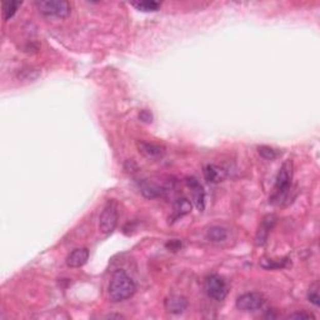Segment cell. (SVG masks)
Segmentation results:
<instances>
[{
	"label": "cell",
	"mask_w": 320,
	"mask_h": 320,
	"mask_svg": "<svg viewBox=\"0 0 320 320\" xmlns=\"http://www.w3.org/2000/svg\"><path fill=\"white\" fill-rule=\"evenodd\" d=\"M135 283L125 271L116 270L113 274L109 283V289H108L111 302L119 303L123 300L130 299L135 294Z\"/></svg>",
	"instance_id": "1"
},
{
	"label": "cell",
	"mask_w": 320,
	"mask_h": 320,
	"mask_svg": "<svg viewBox=\"0 0 320 320\" xmlns=\"http://www.w3.org/2000/svg\"><path fill=\"white\" fill-rule=\"evenodd\" d=\"M35 7L43 15L67 18L70 14L71 7L67 0H38Z\"/></svg>",
	"instance_id": "2"
},
{
	"label": "cell",
	"mask_w": 320,
	"mask_h": 320,
	"mask_svg": "<svg viewBox=\"0 0 320 320\" xmlns=\"http://www.w3.org/2000/svg\"><path fill=\"white\" fill-rule=\"evenodd\" d=\"M119 213H118V204L115 200H109L103 208L102 214L99 216V229L103 234L108 235L111 234L115 229L118 224Z\"/></svg>",
	"instance_id": "3"
},
{
	"label": "cell",
	"mask_w": 320,
	"mask_h": 320,
	"mask_svg": "<svg viewBox=\"0 0 320 320\" xmlns=\"http://www.w3.org/2000/svg\"><path fill=\"white\" fill-rule=\"evenodd\" d=\"M204 288L208 296L213 300H216V302L224 300L228 294L227 282H225L224 278H222L220 275H216V274L208 276V278L205 279Z\"/></svg>",
	"instance_id": "4"
},
{
	"label": "cell",
	"mask_w": 320,
	"mask_h": 320,
	"mask_svg": "<svg viewBox=\"0 0 320 320\" xmlns=\"http://www.w3.org/2000/svg\"><path fill=\"white\" fill-rule=\"evenodd\" d=\"M291 175H293V170H291V162L288 160L282 168L279 169L278 175L275 178V185H274V190H275V198H279L280 195H284L290 188L291 183Z\"/></svg>",
	"instance_id": "5"
},
{
	"label": "cell",
	"mask_w": 320,
	"mask_h": 320,
	"mask_svg": "<svg viewBox=\"0 0 320 320\" xmlns=\"http://www.w3.org/2000/svg\"><path fill=\"white\" fill-rule=\"evenodd\" d=\"M265 304V300L258 293H247L236 299V308L242 311H256L260 310Z\"/></svg>",
	"instance_id": "6"
},
{
	"label": "cell",
	"mask_w": 320,
	"mask_h": 320,
	"mask_svg": "<svg viewBox=\"0 0 320 320\" xmlns=\"http://www.w3.org/2000/svg\"><path fill=\"white\" fill-rule=\"evenodd\" d=\"M136 147H138L139 153L144 158L149 160L162 159L165 154V148L160 144H155V143L138 142L136 143Z\"/></svg>",
	"instance_id": "7"
},
{
	"label": "cell",
	"mask_w": 320,
	"mask_h": 320,
	"mask_svg": "<svg viewBox=\"0 0 320 320\" xmlns=\"http://www.w3.org/2000/svg\"><path fill=\"white\" fill-rule=\"evenodd\" d=\"M187 185L189 187V189L191 190V194H193V199L195 202L196 208L200 211L204 210L205 207V191L203 185L198 182V179L195 178H188L187 179Z\"/></svg>",
	"instance_id": "8"
},
{
	"label": "cell",
	"mask_w": 320,
	"mask_h": 320,
	"mask_svg": "<svg viewBox=\"0 0 320 320\" xmlns=\"http://www.w3.org/2000/svg\"><path fill=\"white\" fill-rule=\"evenodd\" d=\"M164 305L170 314H182L187 310L188 300L182 295H171L165 299Z\"/></svg>",
	"instance_id": "9"
},
{
	"label": "cell",
	"mask_w": 320,
	"mask_h": 320,
	"mask_svg": "<svg viewBox=\"0 0 320 320\" xmlns=\"http://www.w3.org/2000/svg\"><path fill=\"white\" fill-rule=\"evenodd\" d=\"M89 259V250L87 248H78L67 256V265L69 268H80L87 264Z\"/></svg>",
	"instance_id": "10"
},
{
	"label": "cell",
	"mask_w": 320,
	"mask_h": 320,
	"mask_svg": "<svg viewBox=\"0 0 320 320\" xmlns=\"http://www.w3.org/2000/svg\"><path fill=\"white\" fill-rule=\"evenodd\" d=\"M139 187L143 195L148 199L159 198V196H162L165 191L164 188H162L160 185L155 184V183L153 182H142Z\"/></svg>",
	"instance_id": "11"
},
{
	"label": "cell",
	"mask_w": 320,
	"mask_h": 320,
	"mask_svg": "<svg viewBox=\"0 0 320 320\" xmlns=\"http://www.w3.org/2000/svg\"><path fill=\"white\" fill-rule=\"evenodd\" d=\"M227 173L218 165L209 164L204 168V178L209 183H220L225 179Z\"/></svg>",
	"instance_id": "12"
},
{
	"label": "cell",
	"mask_w": 320,
	"mask_h": 320,
	"mask_svg": "<svg viewBox=\"0 0 320 320\" xmlns=\"http://www.w3.org/2000/svg\"><path fill=\"white\" fill-rule=\"evenodd\" d=\"M274 223H275V220H274L273 215H268L267 218L263 220L262 225L259 227L258 233H256V238H255L256 245H263L265 242H267L268 234H269V230L271 229Z\"/></svg>",
	"instance_id": "13"
},
{
	"label": "cell",
	"mask_w": 320,
	"mask_h": 320,
	"mask_svg": "<svg viewBox=\"0 0 320 320\" xmlns=\"http://www.w3.org/2000/svg\"><path fill=\"white\" fill-rule=\"evenodd\" d=\"M20 5H22V2H3L2 3L3 19L7 22V20L13 18V15L16 13V10L19 9Z\"/></svg>",
	"instance_id": "14"
},
{
	"label": "cell",
	"mask_w": 320,
	"mask_h": 320,
	"mask_svg": "<svg viewBox=\"0 0 320 320\" xmlns=\"http://www.w3.org/2000/svg\"><path fill=\"white\" fill-rule=\"evenodd\" d=\"M227 236H228L227 229H224V228H222V227L210 228L207 233V238L209 239L210 242H215V243L223 242V240L227 239Z\"/></svg>",
	"instance_id": "15"
},
{
	"label": "cell",
	"mask_w": 320,
	"mask_h": 320,
	"mask_svg": "<svg viewBox=\"0 0 320 320\" xmlns=\"http://www.w3.org/2000/svg\"><path fill=\"white\" fill-rule=\"evenodd\" d=\"M191 211V203L188 199H179L174 205V216L179 218V216L185 215V214Z\"/></svg>",
	"instance_id": "16"
},
{
	"label": "cell",
	"mask_w": 320,
	"mask_h": 320,
	"mask_svg": "<svg viewBox=\"0 0 320 320\" xmlns=\"http://www.w3.org/2000/svg\"><path fill=\"white\" fill-rule=\"evenodd\" d=\"M134 8L140 11H156L160 8V3L156 2H139V3H133Z\"/></svg>",
	"instance_id": "17"
},
{
	"label": "cell",
	"mask_w": 320,
	"mask_h": 320,
	"mask_svg": "<svg viewBox=\"0 0 320 320\" xmlns=\"http://www.w3.org/2000/svg\"><path fill=\"white\" fill-rule=\"evenodd\" d=\"M308 299L311 304H314L315 307H319L320 304V298H319V283L315 282L314 284L310 285L309 291H308Z\"/></svg>",
	"instance_id": "18"
},
{
	"label": "cell",
	"mask_w": 320,
	"mask_h": 320,
	"mask_svg": "<svg viewBox=\"0 0 320 320\" xmlns=\"http://www.w3.org/2000/svg\"><path fill=\"white\" fill-rule=\"evenodd\" d=\"M258 151L260 154V156L267 160H273L275 158H278V156L280 155V153L276 149H273V148L270 147H259L258 148Z\"/></svg>",
	"instance_id": "19"
},
{
	"label": "cell",
	"mask_w": 320,
	"mask_h": 320,
	"mask_svg": "<svg viewBox=\"0 0 320 320\" xmlns=\"http://www.w3.org/2000/svg\"><path fill=\"white\" fill-rule=\"evenodd\" d=\"M289 319H315V316L313 314L303 313V311H298V313H294L289 315Z\"/></svg>",
	"instance_id": "20"
},
{
	"label": "cell",
	"mask_w": 320,
	"mask_h": 320,
	"mask_svg": "<svg viewBox=\"0 0 320 320\" xmlns=\"http://www.w3.org/2000/svg\"><path fill=\"white\" fill-rule=\"evenodd\" d=\"M139 119L142 120V122L150 123V122H151V119H153V115H151V114H150V111L143 110L142 113L139 114Z\"/></svg>",
	"instance_id": "21"
},
{
	"label": "cell",
	"mask_w": 320,
	"mask_h": 320,
	"mask_svg": "<svg viewBox=\"0 0 320 320\" xmlns=\"http://www.w3.org/2000/svg\"><path fill=\"white\" fill-rule=\"evenodd\" d=\"M180 247H182V244H180L179 240H170V242L167 244L168 249H170V250H173V251L179 250Z\"/></svg>",
	"instance_id": "22"
}]
</instances>
